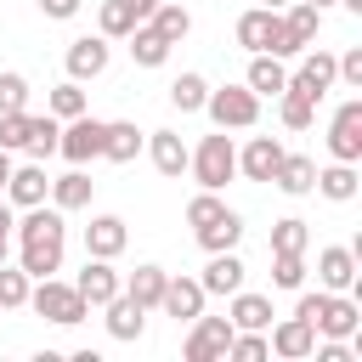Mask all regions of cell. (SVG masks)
Instances as JSON below:
<instances>
[{
  "mask_svg": "<svg viewBox=\"0 0 362 362\" xmlns=\"http://www.w3.org/2000/svg\"><path fill=\"white\" fill-rule=\"evenodd\" d=\"M28 305H34L45 322H57V328H74V322H85V317H90L85 294H79L74 283H62L57 272H51V277H34V288H28Z\"/></svg>",
  "mask_w": 362,
  "mask_h": 362,
  "instance_id": "obj_1",
  "label": "cell"
},
{
  "mask_svg": "<svg viewBox=\"0 0 362 362\" xmlns=\"http://www.w3.org/2000/svg\"><path fill=\"white\" fill-rule=\"evenodd\" d=\"M187 170H192V181L198 187H209V192H221L232 175H238V147H232V136L226 130H215V136H204L198 147H192V158H187Z\"/></svg>",
  "mask_w": 362,
  "mask_h": 362,
  "instance_id": "obj_2",
  "label": "cell"
},
{
  "mask_svg": "<svg viewBox=\"0 0 362 362\" xmlns=\"http://www.w3.org/2000/svg\"><path fill=\"white\" fill-rule=\"evenodd\" d=\"M204 113H209L215 130H255L260 124V96L249 85H221V90L204 96Z\"/></svg>",
  "mask_w": 362,
  "mask_h": 362,
  "instance_id": "obj_3",
  "label": "cell"
},
{
  "mask_svg": "<svg viewBox=\"0 0 362 362\" xmlns=\"http://www.w3.org/2000/svg\"><path fill=\"white\" fill-rule=\"evenodd\" d=\"M232 317H192V334L181 339V356L187 362H226V345H232Z\"/></svg>",
  "mask_w": 362,
  "mask_h": 362,
  "instance_id": "obj_4",
  "label": "cell"
},
{
  "mask_svg": "<svg viewBox=\"0 0 362 362\" xmlns=\"http://www.w3.org/2000/svg\"><path fill=\"white\" fill-rule=\"evenodd\" d=\"M102 136H107V119H90V113L62 119V130H57V153H62L68 164H90V158H102Z\"/></svg>",
  "mask_w": 362,
  "mask_h": 362,
  "instance_id": "obj_5",
  "label": "cell"
},
{
  "mask_svg": "<svg viewBox=\"0 0 362 362\" xmlns=\"http://www.w3.org/2000/svg\"><path fill=\"white\" fill-rule=\"evenodd\" d=\"M107 62H113V40L107 34H79V40H68V51H62V68H68V79H102L107 74Z\"/></svg>",
  "mask_w": 362,
  "mask_h": 362,
  "instance_id": "obj_6",
  "label": "cell"
},
{
  "mask_svg": "<svg viewBox=\"0 0 362 362\" xmlns=\"http://www.w3.org/2000/svg\"><path fill=\"white\" fill-rule=\"evenodd\" d=\"M288 85H294L300 96L322 102V96L339 85V74H334V51H322V45H305V51H300V68L288 74Z\"/></svg>",
  "mask_w": 362,
  "mask_h": 362,
  "instance_id": "obj_7",
  "label": "cell"
},
{
  "mask_svg": "<svg viewBox=\"0 0 362 362\" xmlns=\"http://www.w3.org/2000/svg\"><path fill=\"white\" fill-rule=\"evenodd\" d=\"M328 153L339 164H356L362 158V96H351V102L334 107V119H328Z\"/></svg>",
  "mask_w": 362,
  "mask_h": 362,
  "instance_id": "obj_8",
  "label": "cell"
},
{
  "mask_svg": "<svg viewBox=\"0 0 362 362\" xmlns=\"http://www.w3.org/2000/svg\"><path fill=\"white\" fill-rule=\"evenodd\" d=\"M62 238H68V232L17 238V266H23L28 277H51V272H62Z\"/></svg>",
  "mask_w": 362,
  "mask_h": 362,
  "instance_id": "obj_9",
  "label": "cell"
},
{
  "mask_svg": "<svg viewBox=\"0 0 362 362\" xmlns=\"http://www.w3.org/2000/svg\"><path fill=\"white\" fill-rule=\"evenodd\" d=\"M317 288H328V294H351V288H356V249H345V243L317 249Z\"/></svg>",
  "mask_w": 362,
  "mask_h": 362,
  "instance_id": "obj_10",
  "label": "cell"
},
{
  "mask_svg": "<svg viewBox=\"0 0 362 362\" xmlns=\"http://www.w3.org/2000/svg\"><path fill=\"white\" fill-rule=\"evenodd\" d=\"M266 345H272V356H283V362H305L311 345H317V328H311L305 317H283V322H272Z\"/></svg>",
  "mask_w": 362,
  "mask_h": 362,
  "instance_id": "obj_11",
  "label": "cell"
},
{
  "mask_svg": "<svg viewBox=\"0 0 362 362\" xmlns=\"http://www.w3.org/2000/svg\"><path fill=\"white\" fill-rule=\"evenodd\" d=\"M141 147H147V158H153V170H158L164 181H181V175H187V158H192V147H187L175 130H153Z\"/></svg>",
  "mask_w": 362,
  "mask_h": 362,
  "instance_id": "obj_12",
  "label": "cell"
},
{
  "mask_svg": "<svg viewBox=\"0 0 362 362\" xmlns=\"http://www.w3.org/2000/svg\"><path fill=\"white\" fill-rule=\"evenodd\" d=\"M277 164H283V141L277 136H249L243 153H238V175L243 181H272Z\"/></svg>",
  "mask_w": 362,
  "mask_h": 362,
  "instance_id": "obj_13",
  "label": "cell"
},
{
  "mask_svg": "<svg viewBox=\"0 0 362 362\" xmlns=\"http://www.w3.org/2000/svg\"><path fill=\"white\" fill-rule=\"evenodd\" d=\"M6 198H11V209H28V204H45V198H51V175H45V164H40V158H28V164H11V181H6Z\"/></svg>",
  "mask_w": 362,
  "mask_h": 362,
  "instance_id": "obj_14",
  "label": "cell"
},
{
  "mask_svg": "<svg viewBox=\"0 0 362 362\" xmlns=\"http://www.w3.org/2000/svg\"><path fill=\"white\" fill-rule=\"evenodd\" d=\"M74 288L85 294V305H107V300L124 288V277L113 272V260H102V255H85V272L74 277Z\"/></svg>",
  "mask_w": 362,
  "mask_h": 362,
  "instance_id": "obj_15",
  "label": "cell"
},
{
  "mask_svg": "<svg viewBox=\"0 0 362 362\" xmlns=\"http://www.w3.org/2000/svg\"><path fill=\"white\" fill-rule=\"evenodd\" d=\"M124 243H130V226H124V215H90V226H85V255L119 260V255H124Z\"/></svg>",
  "mask_w": 362,
  "mask_h": 362,
  "instance_id": "obj_16",
  "label": "cell"
},
{
  "mask_svg": "<svg viewBox=\"0 0 362 362\" xmlns=\"http://www.w3.org/2000/svg\"><path fill=\"white\" fill-rule=\"evenodd\" d=\"M356 328H362V300L328 294V305H322V317H317V339H351Z\"/></svg>",
  "mask_w": 362,
  "mask_h": 362,
  "instance_id": "obj_17",
  "label": "cell"
},
{
  "mask_svg": "<svg viewBox=\"0 0 362 362\" xmlns=\"http://www.w3.org/2000/svg\"><path fill=\"white\" fill-rule=\"evenodd\" d=\"M204 300H209V294H204V283H198V277H170V283H164L158 311H164V317H175V322H192V317L204 311Z\"/></svg>",
  "mask_w": 362,
  "mask_h": 362,
  "instance_id": "obj_18",
  "label": "cell"
},
{
  "mask_svg": "<svg viewBox=\"0 0 362 362\" xmlns=\"http://www.w3.org/2000/svg\"><path fill=\"white\" fill-rule=\"evenodd\" d=\"M198 283H204V294H238V288H243V260H238V249L209 255V266L198 272Z\"/></svg>",
  "mask_w": 362,
  "mask_h": 362,
  "instance_id": "obj_19",
  "label": "cell"
},
{
  "mask_svg": "<svg viewBox=\"0 0 362 362\" xmlns=\"http://www.w3.org/2000/svg\"><path fill=\"white\" fill-rule=\"evenodd\" d=\"M356 187H362V175H356V164H322L317 170V181H311V192H322L328 204H351L356 198Z\"/></svg>",
  "mask_w": 362,
  "mask_h": 362,
  "instance_id": "obj_20",
  "label": "cell"
},
{
  "mask_svg": "<svg viewBox=\"0 0 362 362\" xmlns=\"http://www.w3.org/2000/svg\"><path fill=\"white\" fill-rule=\"evenodd\" d=\"M102 311H107V334H113V339H124V345H130V339H141V328H147V311H141V305H136L124 288H119V294H113Z\"/></svg>",
  "mask_w": 362,
  "mask_h": 362,
  "instance_id": "obj_21",
  "label": "cell"
},
{
  "mask_svg": "<svg viewBox=\"0 0 362 362\" xmlns=\"http://www.w3.org/2000/svg\"><path fill=\"white\" fill-rule=\"evenodd\" d=\"M141 141H147V136H141L130 119H107V136H102V158H107V164H136Z\"/></svg>",
  "mask_w": 362,
  "mask_h": 362,
  "instance_id": "obj_22",
  "label": "cell"
},
{
  "mask_svg": "<svg viewBox=\"0 0 362 362\" xmlns=\"http://www.w3.org/2000/svg\"><path fill=\"white\" fill-rule=\"evenodd\" d=\"M311 181H317V158H305V153H283V164H277L272 187H277V192H288V198H305V192H311Z\"/></svg>",
  "mask_w": 362,
  "mask_h": 362,
  "instance_id": "obj_23",
  "label": "cell"
},
{
  "mask_svg": "<svg viewBox=\"0 0 362 362\" xmlns=\"http://www.w3.org/2000/svg\"><path fill=\"white\" fill-rule=\"evenodd\" d=\"M90 192H96V181L85 175V164H74L68 175H57V181H51V204H57L62 215H74V209H85V204H90Z\"/></svg>",
  "mask_w": 362,
  "mask_h": 362,
  "instance_id": "obj_24",
  "label": "cell"
},
{
  "mask_svg": "<svg viewBox=\"0 0 362 362\" xmlns=\"http://www.w3.org/2000/svg\"><path fill=\"white\" fill-rule=\"evenodd\" d=\"M192 238H198V249H204V255H221V249H238V238H243V215H238V209H221V215H215L209 226H198Z\"/></svg>",
  "mask_w": 362,
  "mask_h": 362,
  "instance_id": "obj_25",
  "label": "cell"
},
{
  "mask_svg": "<svg viewBox=\"0 0 362 362\" xmlns=\"http://www.w3.org/2000/svg\"><path fill=\"white\" fill-rule=\"evenodd\" d=\"M164 283H170V272L147 260V266H136V272L124 277V294H130L141 311H158V300H164Z\"/></svg>",
  "mask_w": 362,
  "mask_h": 362,
  "instance_id": "obj_26",
  "label": "cell"
},
{
  "mask_svg": "<svg viewBox=\"0 0 362 362\" xmlns=\"http://www.w3.org/2000/svg\"><path fill=\"white\" fill-rule=\"evenodd\" d=\"M232 305H226V317H232V328H272V294H249V288H238V294H226Z\"/></svg>",
  "mask_w": 362,
  "mask_h": 362,
  "instance_id": "obj_27",
  "label": "cell"
},
{
  "mask_svg": "<svg viewBox=\"0 0 362 362\" xmlns=\"http://www.w3.org/2000/svg\"><path fill=\"white\" fill-rule=\"evenodd\" d=\"M124 40H130V57H136V68H164V62H170V40H164L153 23H136Z\"/></svg>",
  "mask_w": 362,
  "mask_h": 362,
  "instance_id": "obj_28",
  "label": "cell"
},
{
  "mask_svg": "<svg viewBox=\"0 0 362 362\" xmlns=\"http://www.w3.org/2000/svg\"><path fill=\"white\" fill-rule=\"evenodd\" d=\"M243 85H249L255 96H277V90L288 85V68H283V57H266V51H255V57H249V74H243Z\"/></svg>",
  "mask_w": 362,
  "mask_h": 362,
  "instance_id": "obj_29",
  "label": "cell"
},
{
  "mask_svg": "<svg viewBox=\"0 0 362 362\" xmlns=\"http://www.w3.org/2000/svg\"><path fill=\"white\" fill-rule=\"evenodd\" d=\"M283 28H288V40L305 51V45H317V34H322V11L305 6V0H288V6H283Z\"/></svg>",
  "mask_w": 362,
  "mask_h": 362,
  "instance_id": "obj_30",
  "label": "cell"
},
{
  "mask_svg": "<svg viewBox=\"0 0 362 362\" xmlns=\"http://www.w3.org/2000/svg\"><path fill=\"white\" fill-rule=\"evenodd\" d=\"M272 28H277V11H272V6H249V11L238 17V45L255 57V51H266Z\"/></svg>",
  "mask_w": 362,
  "mask_h": 362,
  "instance_id": "obj_31",
  "label": "cell"
},
{
  "mask_svg": "<svg viewBox=\"0 0 362 362\" xmlns=\"http://www.w3.org/2000/svg\"><path fill=\"white\" fill-rule=\"evenodd\" d=\"M204 96H209V79L204 74H175L170 79V107L175 113H204Z\"/></svg>",
  "mask_w": 362,
  "mask_h": 362,
  "instance_id": "obj_32",
  "label": "cell"
},
{
  "mask_svg": "<svg viewBox=\"0 0 362 362\" xmlns=\"http://www.w3.org/2000/svg\"><path fill=\"white\" fill-rule=\"evenodd\" d=\"M277 119H283L288 130H311V124H317V102L300 96L294 85H283V90H277Z\"/></svg>",
  "mask_w": 362,
  "mask_h": 362,
  "instance_id": "obj_33",
  "label": "cell"
},
{
  "mask_svg": "<svg viewBox=\"0 0 362 362\" xmlns=\"http://www.w3.org/2000/svg\"><path fill=\"white\" fill-rule=\"evenodd\" d=\"M305 249H311V226L300 215L272 221V255H305Z\"/></svg>",
  "mask_w": 362,
  "mask_h": 362,
  "instance_id": "obj_34",
  "label": "cell"
},
{
  "mask_svg": "<svg viewBox=\"0 0 362 362\" xmlns=\"http://www.w3.org/2000/svg\"><path fill=\"white\" fill-rule=\"evenodd\" d=\"M147 23H153V28H158L170 45H181V40L192 34V11H187V6H170V0H158V11H153Z\"/></svg>",
  "mask_w": 362,
  "mask_h": 362,
  "instance_id": "obj_35",
  "label": "cell"
},
{
  "mask_svg": "<svg viewBox=\"0 0 362 362\" xmlns=\"http://www.w3.org/2000/svg\"><path fill=\"white\" fill-rule=\"evenodd\" d=\"M28 288H34V277L23 266H6L0 260V311H23L28 305Z\"/></svg>",
  "mask_w": 362,
  "mask_h": 362,
  "instance_id": "obj_36",
  "label": "cell"
},
{
  "mask_svg": "<svg viewBox=\"0 0 362 362\" xmlns=\"http://www.w3.org/2000/svg\"><path fill=\"white\" fill-rule=\"evenodd\" d=\"M136 28V11L124 6V0H102V11H96V34H107V40H124Z\"/></svg>",
  "mask_w": 362,
  "mask_h": 362,
  "instance_id": "obj_37",
  "label": "cell"
},
{
  "mask_svg": "<svg viewBox=\"0 0 362 362\" xmlns=\"http://www.w3.org/2000/svg\"><path fill=\"white\" fill-rule=\"evenodd\" d=\"M45 107H51V119H79V113H85V90H79V79H62V85H51Z\"/></svg>",
  "mask_w": 362,
  "mask_h": 362,
  "instance_id": "obj_38",
  "label": "cell"
},
{
  "mask_svg": "<svg viewBox=\"0 0 362 362\" xmlns=\"http://www.w3.org/2000/svg\"><path fill=\"white\" fill-rule=\"evenodd\" d=\"M226 356H232V362H266V356H272L266 328H238V334H232V345H226Z\"/></svg>",
  "mask_w": 362,
  "mask_h": 362,
  "instance_id": "obj_39",
  "label": "cell"
},
{
  "mask_svg": "<svg viewBox=\"0 0 362 362\" xmlns=\"http://www.w3.org/2000/svg\"><path fill=\"white\" fill-rule=\"evenodd\" d=\"M221 209H226V198H221V192H209V187H198V192L187 198V226L198 232V226H209Z\"/></svg>",
  "mask_w": 362,
  "mask_h": 362,
  "instance_id": "obj_40",
  "label": "cell"
},
{
  "mask_svg": "<svg viewBox=\"0 0 362 362\" xmlns=\"http://www.w3.org/2000/svg\"><path fill=\"white\" fill-rule=\"evenodd\" d=\"M57 130H62V119L40 113V119H34V136H28L23 153H28V158H51V153H57Z\"/></svg>",
  "mask_w": 362,
  "mask_h": 362,
  "instance_id": "obj_41",
  "label": "cell"
},
{
  "mask_svg": "<svg viewBox=\"0 0 362 362\" xmlns=\"http://www.w3.org/2000/svg\"><path fill=\"white\" fill-rule=\"evenodd\" d=\"M272 283L277 288H300L305 283V255H272Z\"/></svg>",
  "mask_w": 362,
  "mask_h": 362,
  "instance_id": "obj_42",
  "label": "cell"
},
{
  "mask_svg": "<svg viewBox=\"0 0 362 362\" xmlns=\"http://www.w3.org/2000/svg\"><path fill=\"white\" fill-rule=\"evenodd\" d=\"M17 107H28V79L17 68H6L0 74V113H17Z\"/></svg>",
  "mask_w": 362,
  "mask_h": 362,
  "instance_id": "obj_43",
  "label": "cell"
},
{
  "mask_svg": "<svg viewBox=\"0 0 362 362\" xmlns=\"http://www.w3.org/2000/svg\"><path fill=\"white\" fill-rule=\"evenodd\" d=\"M40 11L51 23H68V17H79V0H40Z\"/></svg>",
  "mask_w": 362,
  "mask_h": 362,
  "instance_id": "obj_44",
  "label": "cell"
},
{
  "mask_svg": "<svg viewBox=\"0 0 362 362\" xmlns=\"http://www.w3.org/2000/svg\"><path fill=\"white\" fill-rule=\"evenodd\" d=\"M124 6H130V11H136V23H147V17H153V11H158V0H124Z\"/></svg>",
  "mask_w": 362,
  "mask_h": 362,
  "instance_id": "obj_45",
  "label": "cell"
},
{
  "mask_svg": "<svg viewBox=\"0 0 362 362\" xmlns=\"http://www.w3.org/2000/svg\"><path fill=\"white\" fill-rule=\"evenodd\" d=\"M6 181H11V153L0 147V192H6Z\"/></svg>",
  "mask_w": 362,
  "mask_h": 362,
  "instance_id": "obj_46",
  "label": "cell"
},
{
  "mask_svg": "<svg viewBox=\"0 0 362 362\" xmlns=\"http://www.w3.org/2000/svg\"><path fill=\"white\" fill-rule=\"evenodd\" d=\"M6 255H11V232H0V260H6Z\"/></svg>",
  "mask_w": 362,
  "mask_h": 362,
  "instance_id": "obj_47",
  "label": "cell"
},
{
  "mask_svg": "<svg viewBox=\"0 0 362 362\" xmlns=\"http://www.w3.org/2000/svg\"><path fill=\"white\" fill-rule=\"evenodd\" d=\"M305 6H317V11H328V6H339V0H305Z\"/></svg>",
  "mask_w": 362,
  "mask_h": 362,
  "instance_id": "obj_48",
  "label": "cell"
},
{
  "mask_svg": "<svg viewBox=\"0 0 362 362\" xmlns=\"http://www.w3.org/2000/svg\"><path fill=\"white\" fill-rule=\"evenodd\" d=\"M260 6H272V11H283V6H288V0H260Z\"/></svg>",
  "mask_w": 362,
  "mask_h": 362,
  "instance_id": "obj_49",
  "label": "cell"
}]
</instances>
